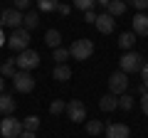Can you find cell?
I'll return each instance as SVG.
<instances>
[{"instance_id": "6da1fadb", "label": "cell", "mask_w": 148, "mask_h": 138, "mask_svg": "<svg viewBox=\"0 0 148 138\" xmlns=\"http://www.w3.org/2000/svg\"><path fill=\"white\" fill-rule=\"evenodd\" d=\"M91 54H94V42H91V40H86V37L74 40V42H72V47H69V57L79 59V62L89 59Z\"/></svg>"}, {"instance_id": "7a4b0ae2", "label": "cell", "mask_w": 148, "mask_h": 138, "mask_svg": "<svg viewBox=\"0 0 148 138\" xmlns=\"http://www.w3.org/2000/svg\"><path fill=\"white\" fill-rule=\"evenodd\" d=\"M37 64H40V54L35 52V49H22L20 54L15 57V67L20 69V72H30V69H35Z\"/></svg>"}, {"instance_id": "3957f363", "label": "cell", "mask_w": 148, "mask_h": 138, "mask_svg": "<svg viewBox=\"0 0 148 138\" xmlns=\"http://www.w3.org/2000/svg\"><path fill=\"white\" fill-rule=\"evenodd\" d=\"M8 47L15 49V52L27 49V47H30V32H27L25 27H17V30H12V35L8 37Z\"/></svg>"}, {"instance_id": "277c9868", "label": "cell", "mask_w": 148, "mask_h": 138, "mask_svg": "<svg viewBox=\"0 0 148 138\" xmlns=\"http://www.w3.org/2000/svg\"><path fill=\"white\" fill-rule=\"evenodd\" d=\"M141 67H143V57L138 52H126L121 57V72L123 74H136V72H141Z\"/></svg>"}, {"instance_id": "5b68a950", "label": "cell", "mask_w": 148, "mask_h": 138, "mask_svg": "<svg viewBox=\"0 0 148 138\" xmlns=\"http://www.w3.org/2000/svg\"><path fill=\"white\" fill-rule=\"evenodd\" d=\"M0 133H3V138H17L22 133V121L12 118V116H5L0 121Z\"/></svg>"}, {"instance_id": "8992f818", "label": "cell", "mask_w": 148, "mask_h": 138, "mask_svg": "<svg viewBox=\"0 0 148 138\" xmlns=\"http://www.w3.org/2000/svg\"><path fill=\"white\" fill-rule=\"evenodd\" d=\"M126 89H128V77L123 74L121 69H119V72H114V74L109 77V94L121 96V94H126Z\"/></svg>"}, {"instance_id": "52a82bcc", "label": "cell", "mask_w": 148, "mask_h": 138, "mask_svg": "<svg viewBox=\"0 0 148 138\" xmlns=\"http://www.w3.org/2000/svg\"><path fill=\"white\" fill-rule=\"evenodd\" d=\"M64 111H67L69 121H74V123H82L86 118V106H84V101H79V99H72Z\"/></svg>"}, {"instance_id": "ba28073f", "label": "cell", "mask_w": 148, "mask_h": 138, "mask_svg": "<svg viewBox=\"0 0 148 138\" xmlns=\"http://www.w3.org/2000/svg\"><path fill=\"white\" fill-rule=\"evenodd\" d=\"M12 84H15V89H17V91L27 94V91L35 89V77H32L30 72H20V69H17L15 77H12Z\"/></svg>"}, {"instance_id": "9c48e42d", "label": "cell", "mask_w": 148, "mask_h": 138, "mask_svg": "<svg viewBox=\"0 0 148 138\" xmlns=\"http://www.w3.org/2000/svg\"><path fill=\"white\" fill-rule=\"evenodd\" d=\"M0 27H10V30H17V27H22V12L20 10H5L0 12Z\"/></svg>"}, {"instance_id": "30bf717a", "label": "cell", "mask_w": 148, "mask_h": 138, "mask_svg": "<svg viewBox=\"0 0 148 138\" xmlns=\"http://www.w3.org/2000/svg\"><path fill=\"white\" fill-rule=\"evenodd\" d=\"M94 25H96V30H99L101 35H109V32H114V27H116V17H111L109 12L104 10L101 15H96Z\"/></svg>"}, {"instance_id": "8fae6325", "label": "cell", "mask_w": 148, "mask_h": 138, "mask_svg": "<svg viewBox=\"0 0 148 138\" xmlns=\"http://www.w3.org/2000/svg\"><path fill=\"white\" fill-rule=\"evenodd\" d=\"M131 136V128L126 123H109L106 126V138H128Z\"/></svg>"}, {"instance_id": "7c38bea8", "label": "cell", "mask_w": 148, "mask_h": 138, "mask_svg": "<svg viewBox=\"0 0 148 138\" xmlns=\"http://www.w3.org/2000/svg\"><path fill=\"white\" fill-rule=\"evenodd\" d=\"M133 35H141V37H148V15H143V12H138L136 17H133Z\"/></svg>"}, {"instance_id": "4fadbf2b", "label": "cell", "mask_w": 148, "mask_h": 138, "mask_svg": "<svg viewBox=\"0 0 148 138\" xmlns=\"http://www.w3.org/2000/svg\"><path fill=\"white\" fill-rule=\"evenodd\" d=\"M99 109L101 111H116L119 109V96L116 94H104L99 99Z\"/></svg>"}, {"instance_id": "5bb4252c", "label": "cell", "mask_w": 148, "mask_h": 138, "mask_svg": "<svg viewBox=\"0 0 148 138\" xmlns=\"http://www.w3.org/2000/svg\"><path fill=\"white\" fill-rule=\"evenodd\" d=\"M12 111H15V99L3 91V94H0V113H3V116H10Z\"/></svg>"}, {"instance_id": "9a60e30c", "label": "cell", "mask_w": 148, "mask_h": 138, "mask_svg": "<svg viewBox=\"0 0 148 138\" xmlns=\"http://www.w3.org/2000/svg\"><path fill=\"white\" fill-rule=\"evenodd\" d=\"M106 12H109L111 17L123 15V12H126V0H111V3H109V8H106Z\"/></svg>"}, {"instance_id": "2e32d148", "label": "cell", "mask_w": 148, "mask_h": 138, "mask_svg": "<svg viewBox=\"0 0 148 138\" xmlns=\"http://www.w3.org/2000/svg\"><path fill=\"white\" fill-rule=\"evenodd\" d=\"M15 72H17L15 57H12V59H5V64H0V77H3V79H12V77H15Z\"/></svg>"}, {"instance_id": "e0dca14e", "label": "cell", "mask_w": 148, "mask_h": 138, "mask_svg": "<svg viewBox=\"0 0 148 138\" xmlns=\"http://www.w3.org/2000/svg\"><path fill=\"white\" fill-rule=\"evenodd\" d=\"M45 44L52 47V49H57L59 44H62V35H59L57 30H47V32H45Z\"/></svg>"}, {"instance_id": "ac0fdd59", "label": "cell", "mask_w": 148, "mask_h": 138, "mask_svg": "<svg viewBox=\"0 0 148 138\" xmlns=\"http://www.w3.org/2000/svg\"><path fill=\"white\" fill-rule=\"evenodd\" d=\"M52 77H54L57 81H67V79H72V69H69L67 64H57L54 72H52Z\"/></svg>"}, {"instance_id": "d6986e66", "label": "cell", "mask_w": 148, "mask_h": 138, "mask_svg": "<svg viewBox=\"0 0 148 138\" xmlns=\"http://www.w3.org/2000/svg\"><path fill=\"white\" fill-rule=\"evenodd\" d=\"M37 25H40V15H37V12H25V15H22V27H25L27 32L35 30Z\"/></svg>"}, {"instance_id": "ffe728a7", "label": "cell", "mask_w": 148, "mask_h": 138, "mask_svg": "<svg viewBox=\"0 0 148 138\" xmlns=\"http://www.w3.org/2000/svg\"><path fill=\"white\" fill-rule=\"evenodd\" d=\"M133 44H136V35L133 32H123L121 37H119V47L121 49H131Z\"/></svg>"}, {"instance_id": "44dd1931", "label": "cell", "mask_w": 148, "mask_h": 138, "mask_svg": "<svg viewBox=\"0 0 148 138\" xmlns=\"http://www.w3.org/2000/svg\"><path fill=\"white\" fill-rule=\"evenodd\" d=\"M37 128H40V116H27L25 121H22V131H32L35 133Z\"/></svg>"}, {"instance_id": "7402d4cb", "label": "cell", "mask_w": 148, "mask_h": 138, "mask_svg": "<svg viewBox=\"0 0 148 138\" xmlns=\"http://www.w3.org/2000/svg\"><path fill=\"white\" fill-rule=\"evenodd\" d=\"M86 133H89V136H99V133H104V123L96 121V118L89 121V123H86Z\"/></svg>"}, {"instance_id": "603a6c76", "label": "cell", "mask_w": 148, "mask_h": 138, "mask_svg": "<svg viewBox=\"0 0 148 138\" xmlns=\"http://www.w3.org/2000/svg\"><path fill=\"white\" fill-rule=\"evenodd\" d=\"M57 5H59V0H37V8L42 12H52V10H57Z\"/></svg>"}, {"instance_id": "cb8c5ba5", "label": "cell", "mask_w": 148, "mask_h": 138, "mask_svg": "<svg viewBox=\"0 0 148 138\" xmlns=\"http://www.w3.org/2000/svg\"><path fill=\"white\" fill-rule=\"evenodd\" d=\"M64 109H67V104H64L62 99H57V101H52V104H49V113H52V116H59V113H64Z\"/></svg>"}, {"instance_id": "d4e9b609", "label": "cell", "mask_w": 148, "mask_h": 138, "mask_svg": "<svg viewBox=\"0 0 148 138\" xmlns=\"http://www.w3.org/2000/svg\"><path fill=\"white\" fill-rule=\"evenodd\" d=\"M67 59H69V49L67 47H57V49H54V62H57V64H64Z\"/></svg>"}, {"instance_id": "484cf974", "label": "cell", "mask_w": 148, "mask_h": 138, "mask_svg": "<svg viewBox=\"0 0 148 138\" xmlns=\"http://www.w3.org/2000/svg\"><path fill=\"white\" fill-rule=\"evenodd\" d=\"M119 109H123V111H131L133 109V99L128 94H121L119 96Z\"/></svg>"}, {"instance_id": "4316f807", "label": "cell", "mask_w": 148, "mask_h": 138, "mask_svg": "<svg viewBox=\"0 0 148 138\" xmlns=\"http://www.w3.org/2000/svg\"><path fill=\"white\" fill-rule=\"evenodd\" d=\"M94 5H96V0H74V8H77V10H82V12L91 10Z\"/></svg>"}, {"instance_id": "83f0119b", "label": "cell", "mask_w": 148, "mask_h": 138, "mask_svg": "<svg viewBox=\"0 0 148 138\" xmlns=\"http://www.w3.org/2000/svg\"><path fill=\"white\" fill-rule=\"evenodd\" d=\"M141 94H143V99H141V109H143V113L148 116V89H143V84H141Z\"/></svg>"}, {"instance_id": "f1b7e54d", "label": "cell", "mask_w": 148, "mask_h": 138, "mask_svg": "<svg viewBox=\"0 0 148 138\" xmlns=\"http://www.w3.org/2000/svg\"><path fill=\"white\" fill-rule=\"evenodd\" d=\"M12 3H15V10H27V8H30V0H12Z\"/></svg>"}, {"instance_id": "f546056e", "label": "cell", "mask_w": 148, "mask_h": 138, "mask_svg": "<svg viewBox=\"0 0 148 138\" xmlns=\"http://www.w3.org/2000/svg\"><path fill=\"white\" fill-rule=\"evenodd\" d=\"M131 5L136 8V10H146V8H148V0H131Z\"/></svg>"}, {"instance_id": "4dcf8cb0", "label": "cell", "mask_w": 148, "mask_h": 138, "mask_svg": "<svg viewBox=\"0 0 148 138\" xmlns=\"http://www.w3.org/2000/svg\"><path fill=\"white\" fill-rule=\"evenodd\" d=\"M141 74H143V89H148V62L141 67Z\"/></svg>"}, {"instance_id": "1f68e13d", "label": "cell", "mask_w": 148, "mask_h": 138, "mask_svg": "<svg viewBox=\"0 0 148 138\" xmlns=\"http://www.w3.org/2000/svg\"><path fill=\"white\" fill-rule=\"evenodd\" d=\"M69 10H72V8H69V5H64V3H59V5H57V12H59V15H69Z\"/></svg>"}, {"instance_id": "d6a6232c", "label": "cell", "mask_w": 148, "mask_h": 138, "mask_svg": "<svg viewBox=\"0 0 148 138\" xmlns=\"http://www.w3.org/2000/svg\"><path fill=\"white\" fill-rule=\"evenodd\" d=\"M84 20H86V22H94V20H96V12H94V10H86V12H84Z\"/></svg>"}, {"instance_id": "836d02e7", "label": "cell", "mask_w": 148, "mask_h": 138, "mask_svg": "<svg viewBox=\"0 0 148 138\" xmlns=\"http://www.w3.org/2000/svg\"><path fill=\"white\" fill-rule=\"evenodd\" d=\"M17 138H37V136H35V133H32V131H22V133H20V136H17Z\"/></svg>"}, {"instance_id": "e575fe53", "label": "cell", "mask_w": 148, "mask_h": 138, "mask_svg": "<svg viewBox=\"0 0 148 138\" xmlns=\"http://www.w3.org/2000/svg\"><path fill=\"white\" fill-rule=\"evenodd\" d=\"M109 3H111V0H96V5H101V8H104V10H106V8H109Z\"/></svg>"}, {"instance_id": "d590c367", "label": "cell", "mask_w": 148, "mask_h": 138, "mask_svg": "<svg viewBox=\"0 0 148 138\" xmlns=\"http://www.w3.org/2000/svg\"><path fill=\"white\" fill-rule=\"evenodd\" d=\"M3 91H5V79L0 77V94H3Z\"/></svg>"}, {"instance_id": "8d00e7d4", "label": "cell", "mask_w": 148, "mask_h": 138, "mask_svg": "<svg viewBox=\"0 0 148 138\" xmlns=\"http://www.w3.org/2000/svg\"><path fill=\"white\" fill-rule=\"evenodd\" d=\"M0 44H5V40H3V30H0Z\"/></svg>"}]
</instances>
